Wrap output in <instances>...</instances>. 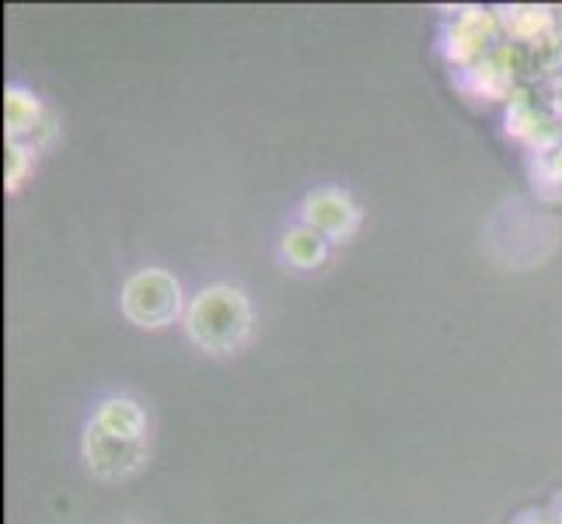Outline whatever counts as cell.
Masks as SVG:
<instances>
[{"mask_svg":"<svg viewBox=\"0 0 562 524\" xmlns=\"http://www.w3.org/2000/svg\"><path fill=\"white\" fill-rule=\"evenodd\" d=\"M189 336L210 354H231L248 336V304L238 290L213 287L196 298L189 312Z\"/></svg>","mask_w":562,"mask_h":524,"instance_id":"1","label":"cell"},{"mask_svg":"<svg viewBox=\"0 0 562 524\" xmlns=\"http://www.w3.org/2000/svg\"><path fill=\"white\" fill-rule=\"evenodd\" d=\"M179 283L150 269V274H140L126 283L123 294V308L126 315L137 325H168L179 315Z\"/></svg>","mask_w":562,"mask_h":524,"instance_id":"2","label":"cell"}]
</instances>
